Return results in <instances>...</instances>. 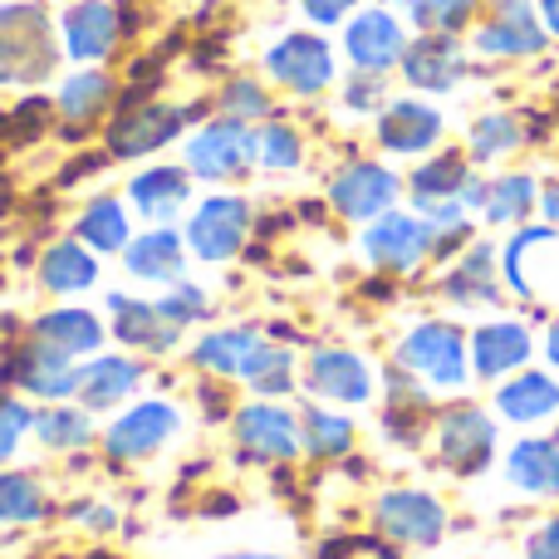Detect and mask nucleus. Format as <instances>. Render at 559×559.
<instances>
[{"label":"nucleus","instance_id":"obj_22","mask_svg":"<svg viewBox=\"0 0 559 559\" xmlns=\"http://www.w3.org/2000/svg\"><path fill=\"white\" fill-rule=\"evenodd\" d=\"M437 452H442V462L452 466L456 476L486 472L496 456V423L472 403L452 407V413L437 423Z\"/></svg>","mask_w":559,"mask_h":559},{"label":"nucleus","instance_id":"obj_35","mask_svg":"<svg viewBox=\"0 0 559 559\" xmlns=\"http://www.w3.org/2000/svg\"><path fill=\"white\" fill-rule=\"evenodd\" d=\"M299 437H305V456H314V462H338V456L354 452V423H348V413H338V407L329 403H305L299 407Z\"/></svg>","mask_w":559,"mask_h":559},{"label":"nucleus","instance_id":"obj_10","mask_svg":"<svg viewBox=\"0 0 559 559\" xmlns=\"http://www.w3.org/2000/svg\"><path fill=\"white\" fill-rule=\"evenodd\" d=\"M108 309V334L114 344H123L138 358H167L182 348V329L167 324V314L157 309L153 295H133V289H108L104 295Z\"/></svg>","mask_w":559,"mask_h":559},{"label":"nucleus","instance_id":"obj_25","mask_svg":"<svg viewBox=\"0 0 559 559\" xmlns=\"http://www.w3.org/2000/svg\"><path fill=\"white\" fill-rule=\"evenodd\" d=\"M35 280H39V289L55 299L88 295V289L104 280V255H94L79 236H59V241H49L45 251H39Z\"/></svg>","mask_w":559,"mask_h":559},{"label":"nucleus","instance_id":"obj_54","mask_svg":"<svg viewBox=\"0 0 559 559\" xmlns=\"http://www.w3.org/2000/svg\"><path fill=\"white\" fill-rule=\"evenodd\" d=\"M10 334V319H0V338H5Z\"/></svg>","mask_w":559,"mask_h":559},{"label":"nucleus","instance_id":"obj_34","mask_svg":"<svg viewBox=\"0 0 559 559\" xmlns=\"http://www.w3.org/2000/svg\"><path fill=\"white\" fill-rule=\"evenodd\" d=\"M496 251L491 246H472V251L462 255V261L447 271V280H442V289H447V299L452 305H462V309H481V305H496V295H501V280H496Z\"/></svg>","mask_w":559,"mask_h":559},{"label":"nucleus","instance_id":"obj_14","mask_svg":"<svg viewBox=\"0 0 559 559\" xmlns=\"http://www.w3.org/2000/svg\"><path fill=\"white\" fill-rule=\"evenodd\" d=\"M123 39V10L118 0H69L59 10V49L74 64H104Z\"/></svg>","mask_w":559,"mask_h":559},{"label":"nucleus","instance_id":"obj_18","mask_svg":"<svg viewBox=\"0 0 559 559\" xmlns=\"http://www.w3.org/2000/svg\"><path fill=\"white\" fill-rule=\"evenodd\" d=\"M373 525L388 535L393 545H437L447 531V511L432 491H417V486H397V491H383L373 506Z\"/></svg>","mask_w":559,"mask_h":559},{"label":"nucleus","instance_id":"obj_31","mask_svg":"<svg viewBox=\"0 0 559 559\" xmlns=\"http://www.w3.org/2000/svg\"><path fill=\"white\" fill-rule=\"evenodd\" d=\"M29 437H35L45 452L79 456V452H88V447L98 442V423H94V413L79 407V403H39Z\"/></svg>","mask_w":559,"mask_h":559},{"label":"nucleus","instance_id":"obj_55","mask_svg":"<svg viewBox=\"0 0 559 559\" xmlns=\"http://www.w3.org/2000/svg\"><path fill=\"white\" fill-rule=\"evenodd\" d=\"M94 559H108V555H94Z\"/></svg>","mask_w":559,"mask_h":559},{"label":"nucleus","instance_id":"obj_9","mask_svg":"<svg viewBox=\"0 0 559 559\" xmlns=\"http://www.w3.org/2000/svg\"><path fill=\"white\" fill-rule=\"evenodd\" d=\"M299 388H305L314 403H334V407H364L378 393V373L364 354L354 348H309L305 364H299Z\"/></svg>","mask_w":559,"mask_h":559},{"label":"nucleus","instance_id":"obj_48","mask_svg":"<svg viewBox=\"0 0 559 559\" xmlns=\"http://www.w3.org/2000/svg\"><path fill=\"white\" fill-rule=\"evenodd\" d=\"M540 212H545V222H550L555 231H559V182L545 187V197H540Z\"/></svg>","mask_w":559,"mask_h":559},{"label":"nucleus","instance_id":"obj_49","mask_svg":"<svg viewBox=\"0 0 559 559\" xmlns=\"http://www.w3.org/2000/svg\"><path fill=\"white\" fill-rule=\"evenodd\" d=\"M525 559H559V550H555L550 540H545L540 531H535V535H531V545H525Z\"/></svg>","mask_w":559,"mask_h":559},{"label":"nucleus","instance_id":"obj_28","mask_svg":"<svg viewBox=\"0 0 559 559\" xmlns=\"http://www.w3.org/2000/svg\"><path fill=\"white\" fill-rule=\"evenodd\" d=\"M397 69H403V79L413 88H423V94H447V88H456L466 79V55L452 35H423L407 45Z\"/></svg>","mask_w":559,"mask_h":559},{"label":"nucleus","instance_id":"obj_11","mask_svg":"<svg viewBox=\"0 0 559 559\" xmlns=\"http://www.w3.org/2000/svg\"><path fill=\"white\" fill-rule=\"evenodd\" d=\"M261 64H265V74H271V84H280L295 98L324 94L338 74V59H334V49H329V39L309 35V29H289V35H280L275 45L265 49Z\"/></svg>","mask_w":559,"mask_h":559},{"label":"nucleus","instance_id":"obj_2","mask_svg":"<svg viewBox=\"0 0 559 559\" xmlns=\"http://www.w3.org/2000/svg\"><path fill=\"white\" fill-rule=\"evenodd\" d=\"M187 417L173 397H133L128 407H118L114 417L104 423L98 432V452H104L108 466H138V462H153L157 452L182 437Z\"/></svg>","mask_w":559,"mask_h":559},{"label":"nucleus","instance_id":"obj_23","mask_svg":"<svg viewBox=\"0 0 559 559\" xmlns=\"http://www.w3.org/2000/svg\"><path fill=\"white\" fill-rule=\"evenodd\" d=\"M261 344H265V329L261 324H222V329H206L202 338H192L187 364H192V373H202V378H226V383H241Z\"/></svg>","mask_w":559,"mask_h":559},{"label":"nucleus","instance_id":"obj_41","mask_svg":"<svg viewBox=\"0 0 559 559\" xmlns=\"http://www.w3.org/2000/svg\"><path fill=\"white\" fill-rule=\"evenodd\" d=\"M299 163H305V138H299V128L280 123V118H265V123L255 128V167H265V173H295Z\"/></svg>","mask_w":559,"mask_h":559},{"label":"nucleus","instance_id":"obj_13","mask_svg":"<svg viewBox=\"0 0 559 559\" xmlns=\"http://www.w3.org/2000/svg\"><path fill=\"white\" fill-rule=\"evenodd\" d=\"M147 383V364L138 354H128V348H118V354H94L84 358V368H79V393L74 403L88 407L94 417H114L118 407H128L138 393H143Z\"/></svg>","mask_w":559,"mask_h":559},{"label":"nucleus","instance_id":"obj_47","mask_svg":"<svg viewBox=\"0 0 559 559\" xmlns=\"http://www.w3.org/2000/svg\"><path fill=\"white\" fill-rule=\"evenodd\" d=\"M299 10H305L314 25H344L358 10V0H299Z\"/></svg>","mask_w":559,"mask_h":559},{"label":"nucleus","instance_id":"obj_33","mask_svg":"<svg viewBox=\"0 0 559 559\" xmlns=\"http://www.w3.org/2000/svg\"><path fill=\"white\" fill-rule=\"evenodd\" d=\"M496 413L506 423H545L559 413V383L540 368H521L511 383L496 393Z\"/></svg>","mask_w":559,"mask_h":559},{"label":"nucleus","instance_id":"obj_53","mask_svg":"<svg viewBox=\"0 0 559 559\" xmlns=\"http://www.w3.org/2000/svg\"><path fill=\"white\" fill-rule=\"evenodd\" d=\"M222 559H285V555H265V550H241V555H222Z\"/></svg>","mask_w":559,"mask_h":559},{"label":"nucleus","instance_id":"obj_15","mask_svg":"<svg viewBox=\"0 0 559 559\" xmlns=\"http://www.w3.org/2000/svg\"><path fill=\"white\" fill-rule=\"evenodd\" d=\"M506 285L521 299H545L559 295V231L555 226H525L511 236V246L501 251Z\"/></svg>","mask_w":559,"mask_h":559},{"label":"nucleus","instance_id":"obj_27","mask_svg":"<svg viewBox=\"0 0 559 559\" xmlns=\"http://www.w3.org/2000/svg\"><path fill=\"white\" fill-rule=\"evenodd\" d=\"M442 138V114L423 98H393V104L378 114V143L397 157H423L437 147Z\"/></svg>","mask_w":559,"mask_h":559},{"label":"nucleus","instance_id":"obj_26","mask_svg":"<svg viewBox=\"0 0 559 559\" xmlns=\"http://www.w3.org/2000/svg\"><path fill=\"white\" fill-rule=\"evenodd\" d=\"M466 354H472V373L476 378H511L531 364L535 338L521 319H491V324H476L466 338Z\"/></svg>","mask_w":559,"mask_h":559},{"label":"nucleus","instance_id":"obj_40","mask_svg":"<svg viewBox=\"0 0 559 559\" xmlns=\"http://www.w3.org/2000/svg\"><path fill=\"white\" fill-rule=\"evenodd\" d=\"M535 206V177L525 173H511V177H496L486 182V202H481V216L491 226H515L525 222V212Z\"/></svg>","mask_w":559,"mask_h":559},{"label":"nucleus","instance_id":"obj_19","mask_svg":"<svg viewBox=\"0 0 559 559\" xmlns=\"http://www.w3.org/2000/svg\"><path fill=\"white\" fill-rule=\"evenodd\" d=\"M192 192H197V177L187 173L182 163H153L128 177L123 202L133 206L147 226H177L192 212Z\"/></svg>","mask_w":559,"mask_h":559},{"label":"nucleus","instance_id":"obj_32","mask_svg":"<svg viewBox=\"0 0 559 559\" xmlns=\"http://www.w3.org/2000/svg\"><path fill=\"white\" fill-rule=\"evenodd\" d=\"M506 476L525 496H559V437H525L506 456Z\"/></svg>","mask_w":559,"mask_h":559},{"label":"nucleus","instance_id":"obj_1","mask_svg":"<svg viewBox=\"0 0 559 559\" xmlns=\"http://www.w3.org/2000/svg\"><path fill=\"white\" fill-rule=\"evenodd\" d=\"M59 25L35 0L0 5V88H35L59 69Z\"/></svg>","mask_w":559,"mask_h":559},{"label":"nucleus","instance_id":"obj_20","mask_svg":"<svg viewBox=\"0 0 559 559\" xmlns=\"http://www.w3.org/2000/svg\"><path fill=\"white\" fill-rule=\"evenodd\" d=\"M118 261H123L128 280H138V285H147V289H167V285H177V280H187L192 255H187L182 226H147V231H138L133 241L123 246Z\"/></svg>","mask_w":559,"mask_h":559},{"label":"nucleus","instance_id":"obj_52","mask_svg":"<svg viewBox=\"0 0 559 559\" xmlns=\"http://www.w3.org/2000/svg\"><path fill=\"white\" fill-rule=\"evenodd\" d=\"M540 535H545V540H550L555 550H559V521H545V525H540Z\"/></svg>","mask_w":559,"mask_h":559},{"label":"nucleus","instance_id":"obj_38","mask_svg":"<svg viewBox=\"0 0 559 559\" xmlns=\"http://www.w3.org/2000/svg\"><path fill=\"white\" fill-rule=\"evenodd\" d=\"M466 182H472V167H466V157L447 153V157H432V163H423L413 177H407V197L417 202H462Z\"/></svg>","mask_w":559,"mask_h":559},{"label":"nucleus","instance_id":"obj_42","mask_svg":"<svg viewBox=\"0 0 559 559\" xmlns=\"http://www.w3.org/2000/svg\"><path fill=\"white\" fill-rule=\"evenodd\" d=\"M216 108H222L226 118H241V123H265V118H271V88L251 74H236V79H226V88L216 94Z\"/></svg>","mask_w":559,"mask_h":559},{"label":"nucleus","instance_id":"obj_17","mask_svg":"<svg viewBox=\"0 0 559 559\" xmlns=\"http://www.w3.org/2000/svg\"><path fill=\"white\" fill-rule=\"evenodd\" d=\"M344 55L358 74H388L407 55V29L388 5L354 10L344 25Z\"/></svg>","mask_w":559,"mask_h":559},{"label":"nucleus","instance_id":"obj_51","mask_svg":"<svg viewBox=\"0 0 559 559\" xmlns=\"http://www.w3.org/2000/svg\"><path fill=\"white\" fill-rule=\"evenodd\" d=\"M545 354H550V364L559 373V324H550V334H545Z\"/></svg>","mask_w":559,"mask_h":559},{"label":"nucleus","instance_id":"obj_44","mask_svg":"<svg viewBox=\"0 0 559 559\" xmlns=\"http://www.w3.org/2000/svg\"><path fill=\"white\" fill-rule=\"evenodd\" d=\"M521 123H515L511 114H486L481 123L472 128V157L476 163H496V157L515 153L521 147Z\"/></svg>","mask_w":559,"mask_h":559},{"label":"nucleus","instance_id":"obj_4","mask_svg":"<svg viewBox=\"0 0 559 559\" xmlns=\"http://www.w3.org/2000/svg\"><path fill=\"white\" fill-rule=\"evenodd\" d=\"M397 368L413 373L423 388L432 393H462L466 378H472V354H466V334L447 319H423L397 338Z\"/></svg>","mask_w":559,"mask_h":559},{"label":"nucleus","instance_id":"obj_21","mask_svg":"<svg viewBox=\"0 0 559 559\" xmlns=\"http://www.w3.org/2000/svg\"><path fill=\"white\" fill-rule=\"evenodd\" d=\"M25 334L35 338V344H45V348H59V354H69V358H94V354H104V344H108V324H104V314H94V309H84V305H74V299H64V305H55V309H45V314H35L25 324Z\"/></svg>","mask_w":559,"mask_h":559},{"label":"nucleus","instance_id":"obj_37","mask_svg":"<svg viewBox=\"0 0 559 559\" xmlns=\"http://www.w3.org/2000/svg\"><path fill=\"white\" fill-rule=\"evenodd\" d=\"M49 515L45 481L35 472L0 466V525H39Z\"/></svg>","mask_w":559,"mask_h":559},{"label":"nucleus","instance_id":"obj_46","mask_svg":"<svg viewBox=\"0 0 559 559\" xmlns=\"http://www.w3.org/2000/svg\"><path fill=\"white\" fill-rule=\"evenodd\" d=\"M344 108H354V114H383L388 98H383V74H358L344 84Z\"/></svg>","mask_w":559,"mask_h":559},{"label":"nucleus","instance_id":"obj_8","mask_svg":"<svg viewBox=\"0 0 559 559\" xmlns=\"http://www.w3.org/2000/svg\"><path fill=\"white\" fill-rule=\"evenodd\" d=\"M79 358L59 354V348H45L35 338H20L15 348H5L0 358V388H15L29 403H74L79 393Z\"/></svg>","mask_w":559,"mask_h":559},{"label":"nucleus","instance_id":"obj_16","mask_svg":"<svg viewBox=\"0 0 559 559\" xmlns=\"http://www.w3.org/2000/svg\"><path fill=\"white\" fill-rule=\"evenodd\" d=\"M397 192H403V177L393 173V167L383 163H348L334 173V182H329V206H334L344 222H378L383 212H393L397 206Z\"/></svg>","mask_w":559,"mask_h":559},{"label":"nucleus","instance_id":"obj_36","mask_svg":"<svg viewBox=\"0 0 559 559\" xmlns=\"http://www.w3.org/2000/svg\"><path fill=\"white\" fill-rule=\"evenodd\" d=\"M246 388H251L255 397H289L299 388V358L289 344H280V338H271V329H265V344L255 348L251 368H246L241 378Z\"/></svg>","mask_w":559,"mask_h":559},{"label":"nucleus","instance_id":"obj_6","mask_svg":"<svg viewBox=\"0 0 559 559\" xmlns=\"http://www.w3.org/2000/svg\"><path fill=\"white\" fill-rule=\"evenodd\" d=\"M255 212L241 192H212L202 202H192V212L182 216V241L187 255L202 265H231L236 255L251 246Z\"/></svg>","mask_w":559,"mask_h":559},{"label":"nucleus","instance_id":"obj_30","mask_svg":"<svg viewBox=\"0 0 559 559\" xmlns=\"http://www.w3.org/2000/svg\"><path fill=\"white\" fill-rule=\"evenodd\" d=\"M79 241L88 246L94 255H123V246L133 241V206L123 197H88L74 216V231Z\"/></svg>","mask_w":559,"mask_h":559},{"label":"nucleus","instance_id":"obj_29","mask_svg":"<svg viewBox=\"0 0 559 559\" xmlns=\"http://www.w3.org/2000/svg\"><path fill=\"white\" fill-rule=\"evenodd\" d=\"M545 20H535V10L525 5V0H506L501 10H496V20H486L481 29H476V49L481 55H540L545 49Z\"/></svg>","mask_w":559,"mask_h":559},{"label":"nucleus","instance_id":"obj_3","mask_svg":"<svg viewBox=\"0 0 559 559\" xmlns=\"http://www.w3.org/2000/svg\"><path fill=\"white\" fill-rule=\"evenodd\" d=\"M202 118H206V104H157V98H143V104L114 108V118L104 128V153L114 163H138V157H153L163 147H173Z\"/></svg>","mask_w":559,"mask_h":559},{"label":"nucleus","instance_id":"obj_39","mask_svg":"<svg viewBox=\"0 0 559 559\" xmlns=\"http://www.w3.org/2000/svg\"><path fill=\"white\" fill-rule=\"evenodd\" d=\"M153 299H157V309L167 314V324H177L182 334H187V329H197V324H212V314H216L212 289L197 285L192 275L177 280V285H167V289H157Z\"/></svg>","mask_w":559,"mask_h":559},{"label":"nucleus","instance_id":"obj_45","mask_svg":"<svg viewBox=\"0 0 559 559\" xmlns=\"http://www.w3.org/2000/svg\"><path fill=\"white\" fill-rule=\"evenodd\" d=\"M472 5L476 0H403L407 20H413L423 35H452L456 25L472 20Z\"/></svg>","mask_w":559,"mask_h":559},{"label":"nucleus","instance_id":"obj_7","mask_svg":"<svg viewBox=\"0 0 559 559\" xmlns=\"http://www.w3.org/2000/svg\"><path fill=\"white\" fill-rule=\"evenodd\" d=\"M231 442L241 462L255 466H285L305 456V437H299V413L285 407L280 397H255L231 413Z\"/></svg>","mask_w":559,"mask_h":559},{"label":"nucleus","instance_id":"obj_5","mask_svg":"<svg viewBox=\"0 0 559 559\" xmlns=\"http://www.w3.org/2000/svg\"><path fill=\"white\" fill-rule=\"evenodd\" d=\"M182 167L197 177V182H241V177L255 173V123H241V118H202V123L187 133L182 143Z\"/></svg>","mask_w":559,"mask_h":559},{"label":"nucleus","instance_id":"obj_24","mask_svg":"<svg viewBox=\"0 0 559 559\" xmlns=\"http://www.w3.org/2000/svg\"><path fill=\"white\" fill-rule=\"evenodd\" d=\"M118 108V84L104 74L98 64H84V69H74V74H64L59 79V94H55V114L64 118V128H69V138H84L94 123H104L108 114Z\"/></svg>","mask_w":559,"mask_h":559},{"label":"nucleus","instance_id":"obj_12","mask_svg":"<svg viewBox=\"0 0 559 559\" xmlns=\"http://www.w3.org/2000/svg\"><path fill=\"white\" fill-rule=\"evenodd\" d=\"M364 261L373 271H388V275H407L437 251V231L423 222L417 212H383L378 222L364 226Z\"/></svg>","mask_w":559,"mask_h":559},{"label":"nucleus","instance_id":"obj_50","mask_svg":"<svg viewBox=\"0 0 559 559\" xmlns=\"http://www.w3.org/2000/svg\"><path fill=\"white\" fill-rule=\"evenodd\" d=\"M540 20L550 35H559V0H540Z\"/></svg>","mask_w":559,"mask_h":559},{"label":"nucleus","instance_id":"obj_43","mask_svg":"<svg viewBox=\"0 0 559 559\" xmlns=\"http://www.w3.org/2000/svg\"><path fill=\"white\" fill-rule=\"evenodd\" d=\"M35 427V403L20 397L15 388H0V466H10Z\"/></svg>","mask_w":559,"mask_h":559}]
</instances>
